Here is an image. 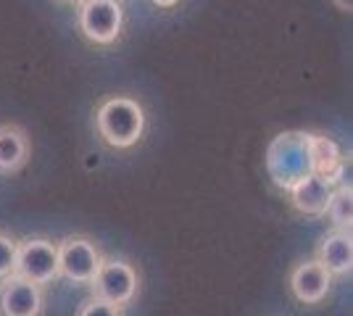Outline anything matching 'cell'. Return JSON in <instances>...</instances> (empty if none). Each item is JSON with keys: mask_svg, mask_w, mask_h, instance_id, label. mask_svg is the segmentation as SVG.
Segmentation results:
<instances>
[{"mask_svg": "<svg viewBox=\"0 0 353 316\" xmlns=\"http://www.w3.org/2000/svg\"><path fill=\"white\" fill-rule=\"evenodd\" d=\"M324 216H330L332 229L351 232V224H353V187H351V182H340L338 187H332Z\"/></svg>", "mask_w": 353, "mask_h": 316, "instance_id": "12", "label": "cell"}, {"mask_svg": "<svg viewBox=\"0 0 353 316\" xmlns=\"http://www.w3.org/2000/svg\"><path fill=\"white\" fill-rule=\"evenodd\" d=\"M32 158V140L19 124H0V174H16Z\"/></svg>", "mask_w": 353, "mask_h": 316, "instance_id": "10", "label": "cell"}, {"mask_svg": "<svg viewBox=\"0 0 353 316\" xmlns=\"http://www.w3.org/2000/svg\"><path fill=\"white\" fill-rule=\"evenodd\" d=\"M59 3H77V6H79V3H82V0H59Z\"/></svg>", "mask_w": 353, "mask_h": 316, "instance_id": "17", "label": "cell"}, {"mask_svg": "<svg viewBox=\"0 0 353 316\" xmlns=\"http://www.w3.org/2000/svg\"><path fill=\"white\" fill-rule=\"evenodd\" d=\"M77 27L92 45H114L124 27V8L119 0H82L77 6Z\"/></svg>", "mask_w": 353, "mask_h": 316, "instance_id": "3", "label": "cell"}, {"mask_svg": "<svg viewBox=\"0 0 353 316\" xmlns=\"http://www.w3.org/2000/svg\"><path fill=\"white\" fill-rule=\"evenodd\" d=\"M90 290H92V298L127 308L140 295V271L127 258L103 256L101 269L90 282Z\"/></svg>", "mask_w": 353, "mask_h": 316, "instance_id": "2", "label": "cell"}, {"mask_svg": "<svg viewBox=\"0 0 353 316\" xmlns=\"http://www.w3.org/2000/svg\"><path fill=\"white\" fill-rule=\"evenodd\" d=\"M77 316H124V308L114 306V303L101 301V298H88V301L79 306Z\"/></svg>", "mask_w": 353, "mask_h": 316, "instance_id": "14", "label": "cell"}, {"mask_svg": "<svg viewBox=\"0 0 353 316\" xmlns=\"http://www.w3.org/2000/svg\"><path fill=\"white\" fill-rule=\"evenodd\" d=\"M56 248H59V277L74 285H90L103 261L98 242L88 235H69L56 242Z\"/></svg>", "mask_w": 353, "mask_h": 316, "instance_id": "4", "label": "cell"}, {"mask_svg": "<svg viewBox=\"0 0 353 316\" xmlns=\"http://www.w3.org/2000/svg\"><path fill=\"white\" fill-rule=\"evenodd\" d=\"M19 277L34 285L48 287L59 280V248L48 238H24L16 251V271Z\"/></svg>", "mask_w": 353, "mask_h": 316, "instance_id": "5", "label": "cell"}, {"mask_svg": "<svg viewBox=\"0 0 353 316\" xmlns=\"http://www.w3.org/2000/svg\"><path fill=\"white\" fill-rule=\"evenodd\" d=\"M45 287L11 274L0 280V316H43Z\"/></svg>", "mask_w": 353, "mask_h": 316, "instance_id": "6", "label": "cell"}, {"mask_svg": "<svg viewBox=\"0 0 353 316\" xmlns=\"http://www.w3.org/2000/svg\"><path fill=\"white\" fill-rule=\"evenodd\" d=\"M16 251H19V240L11 232L0 229V280L11 277L16 271Z\"/></svg>", "mask_w": 353, "mask_h": 316, "instance_id": "13", "label": "cell"}, {"mask_svg": "<svg viewBox=\"0 0 353 316\" xmlns=\"http://www.w3.org/2000/svg\"><path fill=\"white\" fill-rule=\"evenodd\" d=\"M288 285H290V293H293V298L298 303L316 306V303H322L330 295L332 274L324 269L316 258H306V261H298L290 269Z\"/></svg>", "mask_w": 353, "mask_h": 316, "instance_id": "7", "label": "cell"}, {"mask_svg": "<svg viewBox=\"0 0 353 316\" xmlns=\"http://www.w3.org/2000/svg\"><path fill=\"white\" fill-rule=\"evenodd\" d=\"M309 161H311V174H316L324 180L330 187H338L345 174V158L340 148L324 135H309Z\"/></svg>", "mask_w": 353, "mask_h": 316, "instance_id": "8", "label": "cell"}, {"mask_svg": "<svg viewBox=\"0 0 353 316\" xmlns=\"http://www.w3.org/2000/svg\"><path fill=\"white\" fill-rule=\"evenodd\" d=\"M288 193H290V206H293L298 213L324 216L332 187L324 180H319L316 174H306V177H301L298 182H293V185L288 187Z\"/></svg>", "mask_w": 353, "mask_h": 316, "instance_id": "11", "label": "cell"}, {"mask_svg": "<svg viewBox=\"0 0 353 316\" xmlns=\"http://www.w3.org/2000/svg\"><path fill=\"white\" fill-rule=\"evenodd\" d=\"M153 3H156L159 8H172V6H176L179 0H153Z\"/></svg>", "mask_w": 353, "mask_h": 316, "instance_id": "16", "label": "cell"}, {"mask_svg": "<svg viewBox=\"0 0 353 316\" xmlns=\"http://www.w3.org/2000/svg\"><path fill=\"white\" fill-rule=\"evenodd\" d=\"M95 132L108 148L127 151L145 135V108L132 95H108L95 108Z\"/></svg>", "mask_w": 353, "mask_h": 316, "instance_id": "1", "label": "cell"}, {"mask_svg": "<svg viewBox=\"0 0 353 316\" xmlns=\"http://www.w3.org/2000/svg\"><path fill=\"white\" fill-rule=\"evenodd\" d=\"M316 261L332 277H348L353 269V238L351 232L330 229L316 245Z\"/></svg>", "mask_w": 353, "mask_h": 316, "instance_id": "9", "label": "cell"}, {"mask_svg": "<svg viewBox=\"0 0 353 316\" xmlns=\"http://www.w3.org/2000/svg\"><path fill=\"white\" fill-rule=\"evenodd\" d=\"M335 6H338V11H343V14H351L353 11V0H332Z\"/></svg>", "mask_w": 353, "mask_h": 316, "instance_id": "15", "label": "cell"}]
</instances>
